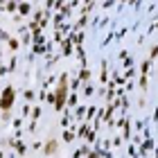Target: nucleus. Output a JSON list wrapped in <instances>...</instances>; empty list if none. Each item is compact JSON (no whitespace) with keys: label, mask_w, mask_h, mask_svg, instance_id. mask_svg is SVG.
<instances>
[{"label":"nucleus","mask_w":158,"mask_h":158,"mask_svg":"<svg viewBox=\"0 0 158 158\" xmlns=\"http://www.w3.org/2000/svg\"><path fill=\"white\" fill-rule=\"evenodd\" d=\"M63 99H66V79H61V86L56 90V109L63 106Z\"/></svg>","instance_id":"nucleus-2"},{"label":"nucleus","mask_w":158,"mask_h":158,"mask_svg":"<svg viewBox=\"0 0 158 158\" xmlns=\"http://www.w3.org/2000/svg\"><path fill=\"white\" fill-rule=\"evenodd\" d=\"M54 149H56V140H52V142L45 147V154H54Z\"/></svg>","instance_id":"nucleus-3"},{"label":"nucleus","mask_w":158,"mask_h":158,"mask_svg":"<svg viewBox=\"0 0 158 158\" xmlns=\"http://www.w3.org/2000/svg\"><path fill=\"white\" fill-rule=\"evenodd\" d=\"M14 97H16L14 88H5L2 97H0V109H2V111H9V109H11V104H14Z\"/></svg>","instance_id":"nucleus-1"}]
</instances>
